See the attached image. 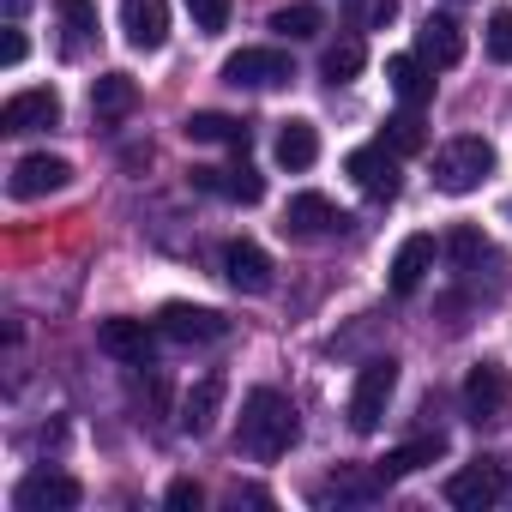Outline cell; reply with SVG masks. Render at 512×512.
Listing matches in <instances>:
<instances>
[{
  "instance_id": "6da1fadb",
  "label": "cell",
  "mask_w": 512,
  "mask_h": 512,
  "mask_svg": "<svg viewBox=\"0 0 512 512\" xmlns=\"http://www.w3.org/2000/svg\"><path fill=\"white\" fill-rule=\"evenodd\" d=\"M296 440H302V416H296V404H290L284 392L253 386V392L241 398V428H235V446H241L247 458L272 464V458H284Z\"/></svg>"
},
{
  "instance_id": "7a4b0ae2",
  "label": "cell",
  "mask_w": 512,
  "mask_h": 512,
  "mask_svg": "<svg viewBox=\"0 0 512 512\" xmlns=\"http://www.w3.org/2000/svg\"><path fill=\"white\" fill-rule=\"evenodd\" d=\"M494 163H500V157H494V145H488V139H476V133L446 139V145L434 151V187H440V193H452V199H458V193H476V187L494 175Z\"/></svg>"
},
{
  "instance_id": "3957f363",
  "label": "cell",
  "mask_w": 512,
  "mask_h": 512,
  "mask_svg": "<svg viewBox=\"0 0 512 512\" xmlns=\"http://www.w3.org/2000/svg\"><path fill=\"white\" fill-rule=\"evenodd\" d=\"M392 392H398V362H392V356H374V362H362V374H356V392H350V428H356V434H374V428L386 422V404H392Z\"/></svg>"
},
{
  "instance_id": "277c9868",
  "label": "cell",
  "mask_w": 512,
  "mask_h": 512,
  "mask_svg": "<svg viewBox=\"0 0 512 512\" xmlns=\"http://www.w3.org/2000/svg\"><path fill=\"white\" fill-rule=\"evenodd\" d=\"M500 500H506V464L500 458H476V464L446 476V506H458V512H482Z\"/></svg>"
},
{
  "instance_id": "5b68a950",
  "label": "cell",
  "mask_w": 512,
  "mask_h": 512,
  "mask_svg": "<svg viewBox=\"0 0 512 512\" xmlns=\"http://www.w3.org/2000/svg\"><path fill=\"white\" fill-rule=\"evenodd\" d=\"M290 79H296V67L284 49H235L223 61V85H235V91H278Z\"/></svg>"
},
{
  "instance_id": "8992f818",
  "label": "cell",
  "mask_w": 512,
  "mask_h": 512,
  "mask_svg": "<svg viewBox=\"0 0 512 512\" xmlns=\"http://www.w3.org/2000/svg\"><path fill=\"white\" fill-rule=\"evenodd\" d=\"M506 404H512L506 368H500V362H476L470 380H464V416H470L476 428H488V422H506Z\"/></svg>"
},
{
  "instance_id": "52a82bcc",
  "label": "cell",
  "mask_w": 512,
  "mask_h": 512,
  "mask_svg": "<svg viewBox=\"0 0 512 512\" xmlns=\"http://www.w3.org/2000/svg\"><path fill=\"white\" fill-rule=\"evenodd\" d=\"M344 175H350L368 199H380V205H386V199H398V151H392L386 139H380V145L350 151V157H344Z\"/></svg>"
},
{
  "instance_id": "ba28073f",
  "label": "cell",
  "mask_w": 512,
  "mask_h": 512,
  "mask_svg": "<svg viewBox=\"0 0 512 512\" xmlns=\"http://www.w3.org/2000/svg\"><path fill=\"white\" fill-rule=\"evenodd\" d=\"M157 338H163V326H145V320H103L97 326V350L127 362V368H151Z\"/></svg>"
},
{
  "instance_id": "9c48e42d",
  "label": "cell",
  "mask_w": 512,
  "mask_h": 512,
  "mask_svg": "<svg viewBox=\"0 0 512 512\" xmlns=\"http://www.w3.org/2000/svg\"><path fill=\"white\" fill-rule=\"evenodd\" d=\"M85 500V488L67 476V470H31L19 488H13V506L19 512H73Z\"/></svg>"
},
{
  "instance_id": "30bf717a",
  "label": "cell",
  "mask_w": 512,
  "mask_h": 512,
  "mask_svg": "<svg viewBox=\"0 0 512 512\" xmlns=\"http://www.w3.org/2000/svg\"><path fill=\"white\" fill-rule=\"evenodd\" d=\"M67 181H73V163H67V157L31 151V157H19V163H13L7 193H13V199H49V193H61Z\"/></svg>"
},
{
  "instance_id": "8fae6325",
  "label": "cell",
  "mask_w": 512,
  "mask_h": 512,
  "mask_svg": "<svg viewBox=\"0 0 512 512\" xmlns=\"http://www.w3.org/2000/svg\"><path fill=\"white\" fill-rule=\"evenodd\" d=\"M350 217L326 199V193H296L290 205H284V235H296V241H326V235H338Z\"/></svg>"
},
{
  "instance_id": "7c38bea8",
  "label": "cell",
  "mask_w": 512,
  "mask_h": 512,
  "mask_svg": "<svg viewBox=\"0 0 512 512\" xmlns=\"http://www.w3.org/2000/svg\"><path fill=\"white\" fill-rule=\"evenodd\" d=\"M223 278H229V290H241V296H266V290H272V253H266L260 241H229V247H223Z\"/></svg>"
},
{
  "instance_id": "4fadbf2b",
  "label": "cell",
  "mask_w": 512,
  "mask_h": 512,
  "mask_svg": "<svg viewBox=\"0 0 512 512\" xmlns=\"http://www.w3.org/2000/svg\"><path fill=\"white\" fill-rule=\"evenodd\" d=\"M193 187L199 193H217L229 205H260L266 199V175L253 163H229V169H193Z\"/></svg>"
},
{
  "instance_id": "5bb4252c",
  "label": "cell",
  "mask_w": 512,
  "mask_h": 512,
  "mask_svg": "<svg viewBox=\"0 0 512 512\" xmlns=\"http://www.w3.org/2000/svg\"><path fill=\"white\" fill-rule=\"evenodd\" d=\"M121 31L139 55H157L169 43V0H121Z\"/></svg>"
},
{
  "instance_id": "9a60e30c",
  "label": "cell",
  "mask_w": 512,
  "mask_h": 512,
  "mask_svg": "<svg viewBox=\"0 0 512 512\" xmlns=\"http://www.w3.org/2000/svg\"><path fill=\"white\" fill-rule=\"evenodd\" d=\"M157 326H163V338H175V344H211V338L229 332V320H223L217 308H193V302H169V308L157 314Z\"/></svg>"
},
{
  "instance_id": "2e32d148",
  "label": "cell",
  "mask_w": 512,
  "mask_h": 512,
  "mask_svg": "<svg viewBox=\"0 0 512 512\" xmlns=\"http://www.w3.org/2000/svg\"><path fill=\"white\" fill-rule=\"evenodd\" d=\"M61 121V97L55 91H19L0 109V133H43Z\"/></svg>"
},
{
  "instance_id": "e0dca14e",
  "label": "cell",
  "mask_w": 512,
  "mask_h": 512,
  "mask_svg": "<svg viewBox=\"0 0 512 512\" xmlns=\"http://www.w3.org/2000/svg\"><path fill=\"white\" fill-rule=\"evenodd\" d=\"M434 235H404L398 241V253H392V296H416L422 290V278L434 272Z\"/></svg>"
},
{
  "instance_id": "ac0fdd59",
  "label": "cell",
  "mask_w": 512,
  "mask_h": 512,
  "mask_svg": "<svg viewBox=\"0 0 512 512\" xmlns=\"http://www.w3.org/2000/svg\"><path fill=\"white\" fill-rule=\"evenodd\" d=\"M181 133H187L193 145H229V151H247V145H253V127L235 121V115H217V109H193V115L181 121Z\"/></svg>"
},
{
  "instance_id": "d6986e66",
  "label": "cell",
  "mask_w": 512,
  "mask_h": 512,
  "mask_svg": "<svg viewBox=\"0 0 512 512\" xmlns=\"http://www.w3.org/2000/svg\"><path fill=\"white\" fill-rule=\"evenodd\" d=\"M217 410H223V374H199V386L181 398V434L205 440L217 428Z\"/></svg>"
},
{
  "instance_id": "ffe728a7",
  "label": "cell",
  "mask_w": 512,
  "mask_h": 512,
  "mask_svg": "<svg viewBox=\"0 0 512 512\" xmlns=\"http://www.w3.org/2000/svg\"><path fill=\"white\" fill-rule=\"evenodd\" d=\"M416 55L428 61V67H458L464 61V31L440 13V19H422V31H416Z\"/></svg>"
},
{
  "instance_id": "44dd1931",
  "label": "cell",
  "mask_w": 512,
  "mask_h": 512,
  "mask_svg": "<svg viewBox=\"0 0 512 512\" xmlns=\"http://www.w3.org/2000/svg\"><path fill=\"white\" fill-rule=\"evenodd\" d=\"M139 109V85L127 79V73H103L97 85H91V115L103 121V127H115V121H127Z\"/></svg>"
},
{
  "instance_id": "7402d4cb",
  "label": "cell",
  "mask_w": 512,
  "mask_h": 512,
  "mask_svg": "<svg viewBox=\"0 0 512 512\" xmlns=\"http://www.w3.org/2000/svg\"><path fill=\"white\" fill-rule=\"evenodd\" d=\"M386 79H392V91L404 97V109H422V103L434 97V67H428L422 55H392V61H386Z\"/></svg>"
},
{
  "instance_id": "603a6c76",
  "label": "cell",
  "mask_w": 512,
  "mask_h": 512,
  "mask_svg": "<svg viewBox=\"0 0 512 512\" xmlns=\"http://www.w3.org/2000/svg\"><path fill=\"white\" fill-rule=\"evenodd\" d=\"M386 488H392V482H386L380 470H344V476L320 482V494H314V500H320V506H326V500H338V506H344V500H350V506H368V500H380Z\"/></svg>"
},
{
  "instance_id": "cb8c5ba5",
  "label": "cell",
  "mask_w": 512,
  "mask_h": 512,
  "mask_svg": "<svg viewBox=\"0 0 512 512\" xmlns=\"http://www.w3.org/2000/svg\"><path fill=\"white\" fill-rule=\"evenodd\" d=\"M320 157V127L314 121H284L278 127V163L284 169H314Z\"/></svg>"
},
{
  "instance_id": "d4e9b609",
  "label": "cell",
  "mask_w": 512,
  "mask_h": 512,
  "mask_svg": "<svg viewBox=\"0 0 512 512\" xmlns=\"http://www.w3.org/2000/svg\"><path fill=\"white\" fill-rule=\"evenodd\" d=\"M440 452H446V440H440V434H434V440H410V446H392L374 470H380L386 482H404V476H416L422 464H434Z\"/></svg>"
},
{
  "instance_id": "484cf974",
  "label": "cell",
  "mask_w": 512,
  "mask_h": 512,
  "mask_svg": "<svg viewBox=\"0 0 512 512\" xmlns=\"http://www.w3.org/2000/svg\"><path fill=\"white\" fill-rule=\"evenodd\" d=\"M55 13H61V55H85L91 37H97V7L91 0H55Z\"/></svg>"
},
{
  "instance_id": "4316f807",
  "label": "cell",
  "mask_w": 512,
  "mask_h": 512,
  "mask_svg": "<svg viewBox=\"0 0 512 512\" xmlns=\"http://www.w3.org/2000/svg\"><path fill=\"white\" fill-rule=\"evenodd\" d=\"M362 61H368L362 37H344V43H332V49L320 55V79H326V85H350V79L362 73Z\"/></svg>"
},
{
  "instance_id": "83f0119b",
  "label": "cell",
  "mask_w": 512,
  "mask_h": 512,
  "mask_svg": "<svg viewBox=\"0 0 512 512\" xmlns=\"http://www.w3.org/2000/svg\"><path fill=\"white\" fill-rule=\"evenodd\" d=\"M386 145H392L398 157H416V151L428 145V127H422V115H416V109L392 115V121H386Z\"/></svg>"
},
{
  "instance_id": "f1b7e54d",
  "label": "cell",
  "mask_w": 512,
  "mask_h": 512,
  "mask_svg": "<svg viewBox=\"0 0 512 512\" xmlns=\"http://www.w3.org/2000/svg\"><path fill=\"white\" fill-rule=\"evenodd\" d=\"M446 253H452V266H458V272H470L476 260H488V241H482V229H470V223H464V229H452V235H446Z\"/></svg>"
},
{
  "instance_id": "f546056e",
  "label": "cell",
  "mask_w": 512,
  "mask_h": 512,
  "mask_svg": "<svg viewBox=\"0 0 512 512\" xmlns=\"http://www.w3.org/2000/svg\"><path fill=\"white\" fill-rule=\"evenodd\" d=\"M326 19H320V7H284V13H272V31L278 37H314Z\"/></svg>"
},
{
  "instance_id": "4dcf8cb0",
  "label": "cell",
  "mask_w": 512,
  "mask_h": 512,
  "mask_svg": "<svg viewBox=\"0 0 512 512\" xmlns=\"http://www.w3.org/2000/svg\"><path fill=\"white\" fill-rule=\"evenodd\" d=\"M488 55H494L500 67H512V7H500V13L488 19Z\"/></svg>"
},
{
  "instance_id": "1f68e13d",
  "label": "cell",
  "mask_w": 512,
  "mask_h": 512,
  "mask_svg": "<svg viewBox=\"0 0 512 512\" xmlns=\"http://www.w3.org/2000/svg\"><path fill=\"white\" fill-rule=\"evenodd\" d=\"M187 13H193V25H199L205 37H217V31L229 25V0H187Z\"/></svg>"
},
{
  "instance_id": "d6a6232c",
  "label": "cell",
  "mask_w": 512,
  "mask_h": 512,
  "mask_svg": "<svg viewBox=\"0 0 512 512\" xmlns=\"http://www.w3.org/2000/svg\"><path fill=\"white\" fill-rule=\"evenodd\" d=\"M398 19V0H356V25L362 31H386Z\"/></svg>"
},
{
  "instance_id": "836d02e7",
  "label": "cell",
  "mask_w": 512,
  "mask_h": 512,
  "mask_svg": "<svg viewBox=\"0 0 512 512\" xmlns=\"http://www.w3.org/2000/svg\"><path fill=\"white\" fill-rule=\"evenodd\" d=\"M163 500H169V506H175V512H199V500H205V488H199V482H187V476H181V482H169V494H163Z\"/></svg>"
},
{
  "instance_id": "e575fe53",
  "label": "cell",
  "mask_w": 512,
  "mask_h": 512,
  "mask_svg": "<svg viewBox=\"0 0 512 512\" xmlns=\"http://www.w3.org/2000/svg\"><path fill=\"white\" fill-rule=\"evenodd\" d=\"M19 61H25V31L13 25V31H7V67H19Z\"/></svg>"
}]
</instances>
